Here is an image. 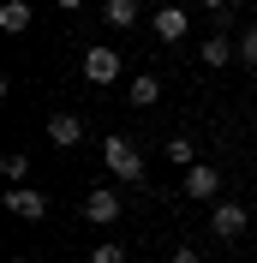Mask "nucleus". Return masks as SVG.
Returning a JSON list of instances; mask_svg holds the SVG:
<instances>
[{
    "label": "nucleus",
    "mask_w": 257,
    "mask_h": 263,
    "mask_svg": "<svg viewBox=\"0 0 257 263\" xmlns=\"http://www.w3.org/2000/svg\"><path fill=\"white\" fill-rule=\"evenodd\" d=\"M102 162H108V174H114V180H126V185H138V180H144V156H138L126 138H102Z\"/></svg>",
    "instance_id": "nucleus-1"
},
{
    "label": "nucleus",
    "mask_w": 257,
    "mask_h": 263,
    "mask_svg": "<svg viewBox=\"0 0 257 263\" xmlns=\"http://www.w3.org/2000/svg\"><path fill=\"white\" fill-rule=\"evenodd\" d=\"M150 30H156L161 42H186V30H192V12H186V0H168L161 12H150Z\"/></svg>",
    "instance_id": "nucleus-2"
},
{
    "label": "nucleus",
    "mask_w": 257,
    "mask_h": 263,
    "mask_svg": "<svg viewBox=\"0 0 257 263\" xmlns=\"http://www.w3.org/2000/svg\"><path fill=\"white\" fill-rule=\"evenodd\" d=\"M0 203H6L18 221H42V215H48V197L36 192V185H6V197H0Z\"/></svg>",
    "instance_id": "nucleus-3"
},
{
    "label": "nucleus",
    "mask_w": 257,
    "mask_h": 263,
    "mask_svg": "<svg viewBox=\"0 0 257 263\" xmlns=\"http://www.w3.org/2000/svg\"><path fill=\"white\" fill-rule=\"evenodd\" d=\"M84 221H96V228H114V221H120V192H114V185H96V192H84Z\"/></svg>",
    "instance_id": "nucleus-4"
},
{
    "label": "nucleus",
    "mask_w": 257,
    "mask_h": 263,
    "mask_svg": "<svg viewBox=\"0 0 257 263\" xmlns=\"http://www.w3.org/2000/svg\"><path fill=\"white\" fill-rule=\"evenodd\" d=\"M114 78H120V54H114L108 42L84 48V84H114Z\"/></svg>",
    "instance_id": "nucleus-5"
},
{
    "label": "nucleus",
    "mask_w": 257,
    "mask_h": 263,
    "mask_svg": "<svg viewBox=\"0 0 257 263\" xmlns=\"http://www.w3.org/2000/svg\"><path fill=\"white\" fill-rule=\"evenodd\" d=\"M186 197H192V203H215V197H222V174L209 162H192L186 167Z\"/></svg>",
    "instance_id": "nucleus-6"
},
{
    "label": "nucleus",
    "mask_w": 257,
    "mask_h": 263,
    "mask_svg": "<svg viewBox=\"0 0 257 263\" xmlns=\"http://www.w3.org/2000/svg\"><path fill=\"white\" fill-rule=\"evenodd\" d=\"M245 228H251L245 203H215V210H209V233H215V239H240Z\"/></svg>",
    "instance_id": "nucleus-7"
},
{
    "label": "nucleus",
    "mask_w": 257,
    "mask_h": 263,
    "mask_svg": "<svg viewBox=\"0 0 257 263\" xmlns=\"http://www.w3.org/2000/svg\"><path fill=\"white\" fill-rule=\"evenodd\" d=\"M48 144L78 149V144H84V120H78V114H66V108H60V114H48Z\"/></svg>",
    "instance_id": "nucleus-8"
},
{
    "label": "nucleus",
    "mask_w": 257,
    "mask_h": 263,
    "mask_svg": "<svg viewBox=\"0 0 257 263\" xmlns=\"http://www.w3.org/2000/svg\"><path fill=\"white\" fill-rule=\"evenodd\" d=\"M30 0H6V6H0V30L6 36H18V30H30Z\"/></svg>",
    "instance_id": "nucleus-9"
},
{
    "label": "nucleus",
    "mask_w": 257,
    "mask_h": 263,
    "mask_svg": "<svg viewBox=\"0 0 257 263\" xmlns=\"http://www.w3.org/2000/svg\"><path fill=\"white\" fill-rule=\"evenodd\" d=\"M102 24H108V30H132V24H138V0H108V6H102Z\"/></svg>",
    "instance_id": "nucleus-10"
},
{
    "label": "nucleus",
    "mask_w": 257,
    "mask_h": 263,
    "mask_svg": "<svg viewBox=\"0 0 257 263\" xmlns=\"http://www.w3.org/2000/svg\"><path fill=\"white\" fill-rule=\"evenodd\" d=\"M197 60H204V66H227V60H240V42H227V36H209L204 48H197Z\"/></svg>",
    "instance_id": "nucleus-11"
},
{
    "label": "nucleus",
    "mask_w": 257,
    "mask_h": 263,
    "mask_svg": "<svg viewBox=\"0 0 257 263\" xmlns=\"http://www.w3.org/2000/svg\"><path fill=\"white\" fill-rule=\"evenodd\" d=\"M156 102H161V78L138 72V78H132V108H156Z\"/></svg>",
    "instance_id": "nucleus-12"
},
{
    "label": "nucleus",
    "mask_w": 257,
    "mask_h": 263,
    "mask_svg": "<svg viewBox=\"0 0 257 263\" xmlns=\"http://www.w3.org/2000/svg\"><path fill=\"white\" fill-rule=\"evenodd\" d=\"M0 174H6V185H24V174H30V156H24V149H6V156H0Z\"/></svg>",
    "instance_id": "nucleus-13"
},
{
    "label": "nucleus",
    "mask_w": 257,
    "mask_h": 263,
    "mask_svg": "<svg viewBox=\"0 0 257 263\" xmlns=\"http://www.w3.org/2000/svg\"><path fill=\"white\" fill-rule=\"evenodd\" d=\"M168 162H174V167H192V162H197L192 138H168Z\"/></svg>",
    "instance_id": "nucleus-14"
},
{
    "label": "nucleus",
    "mask_w": 257,
    "mask_h": 263,
    "mask_svg": "<svg viewBox=\"0 0 257 263\" xmlns=\"http://www.w3.org/2000/svg\"><path fill=\"white\" fill-rule=\"evenodd\" d=\"M90 263H126V246H114V239H102V246H90Z\"/></svg>",
    "instance_id": "nucleus-15"
},
{
    "label": "nucleus",
    "mask_w": 257,
    "mask_h": 263,
    "mask_svg": "<svg viewBox=\"0 0 257 263\" xmlns=\"http://www.w3.org/2000/svg\"><path fill=\"white\" fill-rule=\"evenodd\" d=\"M240 66H257V30L240 36Z\"/></svg>",
    "instance_id": "nucleus-16"
},
{
    "label": "nucleus",
    "mask_w": 257,
    "mask_h": 263,
    "mask_svg": "<svg viewBox=\"0 0 257 263\" xmlns=\"http://www.w3.org/2000/svg\"><path fill=\"white\" fill-rule=\"evenodd\" d=\"M168 263H204V257H197V246H174V257H168Z\"/></svg>",
    "instance_id": "nucleus-17"
},
{
    "label": "nucleus",
    "mask_w": 257,
    "mask_h": 263,
    "mask_svg": "<svg viewBox=\"0 0 257 263\" xmlns=\"http://www.w3.org/2000/svg\"><path fill=\"white\" fill-rule=\"evenodd\" d=\"M197 6H209V12H227V6H233V0H197Z\"/></svg>",
    "instance_id": "nucleus-18"
},
{
    "label": "nucleus",
    "mask_w": 257,
    "mask_h": 263,
    "mask_svg": "<svg viewBox=\"0 0 257 263\" xmlns=\"http://www.w3.org/2000/svg\"><path fill=\"white\" fill-rule=\"evenodd\" d=\"M60 6H66V12H84V6H90V0H60Z\"/></svg>",
    "instance_id": "nucleus-19"
},
{
    "label": "nucleus",
    "mask_w": 257,
    "mask_h": 263,
    "mask_svg": "<svg viewBox=\"0 0 257 263\" xmlns=\"http://www.w3.org/2000/svg\"><path fill=\"white\" fill-rule=\"evenodd\" d=\"M12 263H36V257H24V251H18V257H12Z\"/></svg>",
    "instance_id": "nucleus-20"
},
{
    "label": "nucleus",
    "mask_w": 257,
    "mask_h": 263,
    "mask_svg": "<svg viewBox=\"0 0 257 263\" xmlns=\"http://www.w3.org/2000/svg\"><path fill=\"white\" fill-rule=\"evenodd\" d=\"M233 6H257V0H233Z\"/></svg>",
    "instance_id": "nucleus-21"
},
{
    "label": "nucleus",
    "mask_w": 257,
    "mask_h": 263,
    "mask_svg": "<svg viewBox=\"0 0 257 263\" xmlns=\"http://www.w3.org/2000/svg\"><path fill=\"white\" fill-rule=\"evenodd\" d=\"M251 263H257V257H251Z\"/></svg>",
    "instance_id": "nucleus-22"
}]
</instances>
